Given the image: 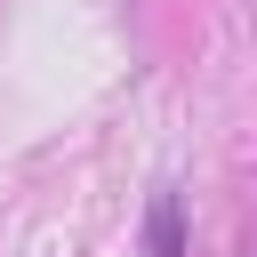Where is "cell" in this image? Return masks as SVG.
<instances>
[{
	"label": "cell",
	"mask_w": 257,
	"mask_h": 257,
	"mask_svg": "<svg viewBox=\"0 0 257 257\" xmlns=\"http://www.w3.org/2000/svg\"><path fill=\"white\" fill-rule=\"evenodd\" d=\"M145 257H185V193L161 185L145 209Z\"/></svg>",
	"instance_id": "1"
}]
</instances>
